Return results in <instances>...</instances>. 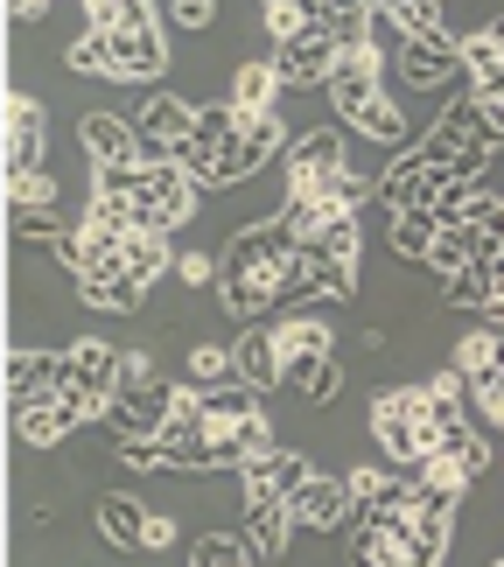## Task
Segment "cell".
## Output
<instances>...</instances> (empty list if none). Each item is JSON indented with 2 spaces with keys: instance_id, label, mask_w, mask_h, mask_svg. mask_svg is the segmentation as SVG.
Listing matches in <instances>:
<instances>
[{
  "instance_id": "6da1fadb",
  "label": "cell",
  "mask_w": 504,
  "mask_h": 567,
  "mask_svg": "<svg viewBox=\"0 0 504 567\" xmlns=\"http://www.w3.org/2000/svg\"><path fill=\"white\" fill-rule=\"evenodd\" d=\"M280 147H288V120L280 113H238L232 99H217V105H196V141L183 147V168L204 189H232L259 176Z\"/></svg>"
},
{
  "instance_id": "7a4b0ae2",
  "label": "cell",
  "mask_w": 504,
  "mask_h": 567,
  "mask_svg": "<svg viewBox=\"0 0 504 567\" xmlns=\"http://www.w3.org/2000/svg\"><path fill=\"white\" fill-rule=\"evenodd\" d=\"M295 274H301V238L280 217H259V225L232 231L225 274H217V301H225V316L259 322L274 301H295Z\"/></svg>"
},
{
  "instance_id": "3957f363",
  "label": "cell",
  "mask_w": 504,
  "mask_h": 567,
  "mask_svg": "<svg viewBox=\"0 0 504 567\" xmlns=\"http://www.w3.org/2000/svg\"><path fill=\"white\" fill-rule=\"evenodd\" d=\"M497 147H504V113H491V105L470 92V99L442 105V120L428 126L421 155L442 168V176H455V183H484L491 162H497Z\"/></svg>"
},
{
  "instance_id": "277c9868",
  "label": "cell",
  "mask_w": 504,
  "mask_h": 567,
  "mask_svg": "<svg viewBox=\"0 0 504 567\" xmlns=\"http://www.w3.org/2000/svg\"><path fill=\"white\" fill-rule=\"evenodd\" d=\"M330 105H337V120L350 126V134H364V141H379V147H400L407 141V113L385 99V63H379V50H343L337 56Z\"/></svg>"
},
{
  "instance_id": "5b68a950",
  "label": "cell",
  "mask_w": 504,
  "mask_h": 567,
  "mask_svg": "<svg viewBox=\"0 0 504 567\" xmlns=\"http://www.w3.org/2000/svg\"><path fill=\"white\" fill-rule=\"evenodd\" d=\"M288 196H330V204H350L358 210L364 196H379V183L350 168V147L337 126H316L288 147Z\"/></svg>"
},
{
  "instance_id": "8992f818",
  "label": "cell",
  "mask_w": 504,
  "mask_h": 567,
  "mask_svg": "<svg viewBox=\"0 0 504 567\" xmlns=\"http://www.w3.org/2000/svg\"><path fill=\"white\" fill-rule=\"evenodd\" d=\"M371 442L385 449L392 470H421L428 455H434L428 385H385V392H371Z\"/></svg>"
},
{
  "instance_id": "52a82bcc",
  "label": "cell",
  "mask_w": 504,
  "mask_h": 567,
  "mask_svg": "<svg viewBox=\"0 0 504 567\" xmlns=\"http://www.w3.org/2000/svg\"><path fill=\"white\" fill-rule=\"evenodd\" d=\"M196 183L183 162H141L134 168V196H126V210H134L141 231H183L196 217Z\"/></svg>"
},
{
  "instance_id": "ba28073f",
  "label": "cell",
  "mask_w": 504,
  "mask_h": 567,
  "mask_svg": "<svg viewBox=\"0 0 504 567\" xmlns=\"http://www.w3.org/2000/svg\"><path fill=\"white\" fill-rule=\"evenodd\" d=\"M134 134L147 147V162H183V147L196 141V105L175 92H147L134 113Z\"/></svg>"
},
{
  "instance_id": "9c48e42d",
  "label": "cell",
  "mask_w": 504,
  "mask_h": 567,
  "mask_svg": "<svg viewBox=\"0 0 504 567\" xmlns=\"http://www.w3.org/2000/svg\"><path fill=\"white\" fill-rule=\"evenodd\" d=\"M337 35H330V21H316V29H301L295 42H274V71L288 92H316V84H330L337 71Z\"/></svg>"
},
{
  "instance_id": "30bf717a",
  "label": "cell",
  "mask_w": 504,
  "mask_h": 567,
  "mask_svg": "<svg viewBox=\"0 0 504 567\" xmlns=\"http://www.w3.org/2000/svg\"><path fill=\"white\" fill-rule=\"evenodd\" d=\"M463 71V35H400V84L407 92H442Z\"/></svg>"
},
{
  "instance_id": "8fae6325",
  "label": "cell",
  "mask_w": 504,
  "mask_h": 567,
  "mask_svg": "<svg viewBox=\"0 0 504 567\" xmlns=\"http://www.w3.org/2000/svg\"><path fill=\"white\" fill-rule=\"evenodd\" d=\"M449 183H455V176H442V168H434L421 147H413V155H400V162L379 176V204H385L392 217H400V210H434Z\"/></svg>"
},
{
  "instance_id": "7c38bea8",
  "label": "cell",
  "mask_w": 504,
  "mask_h": 567,
  "mask_svg": "<svg viewBox=\"0 0 504 567\" xmlns=\"http://www.w3.org/2000/svg\"><path fill=\"white\" fill-rule=\"evenodd\" d=\"M358 567H442V560L413 539L407 512H392V518H364L358 526Z\"/></svg>"
},
{
  "instance_id": "4fadbf2b",
  "label": "cell",
  "mask_w": 504,
  "mask_h": 567,
  "mask_svg": "<svg viewBox=\"0 0 504 567\" xmlns=\"http://www.w3.org/2000/svg\"><path fill=\"white\" fill-rule=\"evenodd\" d=\"M274 343H280V364H288V385L295 392H301V379H309L322 358H337V330L322 316H280L274 322Z\"/></svg>"
},
{
  "instance_id": "5bb4252c",
  "label": "cell",
  "mask_w": 504,
  "mask_h": 567,
  "mask_svg": "<svg viewBox=\"0 0 504 567\" xmlns=\"http://www.w3.org/2000/svg\"><path fill=\"white\" fill-rule=\"evenodd\" d=\"M92 518H99L105 547H120V554H155V512H147L141 497H126V491H105Z\"/></svg>"
},
{
  "instance_id": "9a60e30c",
  "label": "cell",
  "mask_w": 504,
  "mask_h": 567,
  "mask_svg": "<svg viewBox=\"0 0 504 567\" xmlns=\"http://www.w3.org/2000/svg\"><path fill=\"white\" fill-rule=\"evenodd\" d=\"M168 71V35L162 21H141V29H120L113 35V78L120 84H155Z\"/></svg>"
},
{
  "instance_id": "2e32d148",
  "label": "cell",
  "mask_w": 504,
  "mask_h": 567,
  "mask_svg": "<svg viewBox=\"0 0 504 567\" xmlns=\"http://www.w3.org/2000/svg\"><path fill=\"white\" fill-rule=\"evenodd\" d=\"M78 141H84V155H92V168L147 162V147H141V134H134V120H120V113H84V120H78Z\"/></svg>"
},
{
  "instance_id": "e0dca14e",
  "label": "cell",
  "mask_w": 504,
  "mask_h": 567,
  "mask_svg": "<svg viewBox=\"0 0 504 567\" xmlns=\"http://www.w3.org/2000/svg\"><path fill=\"white\" fill-rule=\"evenodd\" d=\"M63 364H71V392H92V400H105V406H113L126 351H113L105 337H78L71 351H63Z\"/></svg>"
},
{
  "instance_id": "ac0fdd59",
  "label": "cell",
  "mask_w": 504,
  "mask_h": 567,
  "mask_svg": "<svg viewBox=\"0 0 504 567\" xmlns=\"http://www.w3.org/2000/svg\"><path fill=\"white\" fill-rule=\"evenodd\" d=\"M288 505H295V518H301L309 533H337V526H350V518H358V497H350L343 476H309V484H301Z\"/></svg>"
},
{
  "instance_id": "d6986e66",
  "label": "cell",
  "mask_w": 504,
  "mask_h": 567,
  "mask_svg": "<svg viewBox=\"0 0 504 567\" xmlns=\"http://www.w3.org/2000/svg\"><path fill=\"white\" fill-rule=\"evenodd\" d=\"M63 385H71L63 351H14L8 358V406H35V400H50Z\"/></svg>"
},
{
  "instance_id": "ffe728a7",
  "label": "cell",
  "mask_w": 504,
  "mask_h": 567,
  "mask_svg": "<svg viewBox=\"0 0 504 567\" xmlns=\"http://www.w3.org/2000/svg\"><path fill=\"white\" fill-rule=\"evenodd\" d=\"M78 295H84V309H105V316H134L141 301H147V280L126 267V259H113V267H92V274H78Z\"/></svg>"
},
{
  "instance_id": "44dd1931",
  "label": "cell",
  "mask_w": 504,
  "mask_h": 567,
  "mask_svg": "<svg viewBox=\"0 0 504 567\" xmlns=\"http://www.w3.org/2000/svg\"><path fill=\"white\" fill-rule=\"evenodd\" d=\"M407 526H413V539H421V547H428L434 560H449V539H455V497L413 476V497H407Z\"/></svg>"
},
{
  "instance_id": "7402d4cb",
  "label": "cell",
  "mask_w": 504,
  "mask_h": 567,
  "mask_svg": "<svg viewBox=\"0 0 504 567\" xmlns=\"http://www.w3.org/2000/svg\"><path fill=\"white\" fill-rule=\"evenodd\" d=\"M309 476L316 470H309L301 449H267V455H253V463L238 470V484H246V497H295Z\"/></svg>"
},
{
  "instance_id": "603a6c76",
  "label": "cell",
  "mask_w": 504,
  "mask_h": 567,
  "mask_svg": "<svg viewBox=\"0 0 504 567\" xmlns=\"http://www.w3.org/2000/svg\"><path fill=\"white\" fill-rule=\"evenodd\" d=\"M71 427H84V406L71 400V392H50V400H35V406H14V434L29 449H56Z\"/></svg>"
},
{
  "instance_id": "cb8c5ba5",
  "label": "cell",
  "mask_w": 504,
  "mask_h": 567,
  "mask_svg": "<svg viewBox=\"0 0 504 567\" xmlns=\"http://www.w3.org/2000/svg\"><path fill=\"white\" fill-rule=\"evenodd\" d=\"M295 526H301V518H295L288 497H246V547L259 560H280V554H288Z\"/></svg>"
},
{
  "instance_id": "d4e9b609",
  "label": "cell",
  "mask_w": 504,
  "mask_h": 567,
  "mask_svg": "<svg viewBox=\"0 0 504 567\" xmlns=\"http://www.w3.org/2000/svg\"><path fill=\"white\" fill-rule=\"evenodd\" d=\"M42 162V105L29 92H8V176H29Z\"/></svg>"
},
{
  "instance_id": "484cf974",
  "label": "cell",
  "mask_w": 504,
  "mask_h": 567,
  "mask_svg": "<svg viewBox=\"0 0 504 567\" xmlns=\"http://www.w3.org/2000/svg\"><path fill=\"white\" fill-rule=\"evenodd\" d=\"M232 358H238V379H246L253 392H274V385H288V364H280V343L274 330H246L232 343Z\"/></svg>"
},
{
  "instance_id": "4316f807",
  "label": "cell",
  "mask_w": 504,
  "mask_h": 567,
  "mask_svg": "<svg viewBox=\"0 0 504 567\" xmlns=\"http://www.w3.org/2000/svg\"><path fill=\"white\" fill-rule=\"evenodd\" d=\"M350 301L358 295V267H343V259H316L301 252V274H295V301Z\"/></svg>"
},
{
  "instance_id": "83f0119b",
  "label": "cell",
  "mask_w": 504,
  "mask_h": 567,
  "mask_svg": "<svg viewBox=\"0 0 504 567\" xmlns=\"http://www.w3.org/2000/svg\"><path fill=\"white\" fill-rule=\"evenodd\" d=\"M280 92H288V84H280V71H274V63L267 56H253V63H238V71H232V105H238V113H274V99Z\"/></svg>"
},
{
  "instance_id": "f1b7e54d",
  "label": "cell",
  "mask_w": 504,
  "mask_h": 567,
  "mask_svg": "<svg viewBox=\"0 0 504 567\" xmlns=\"http://www.w3.org/2000/svg\"><path fill=\"white\" fill-rule=\"evenodd\" d=\"M301 252H316V259H343V267H358V252H364V225H358V210H337L330 225H322Z\"/></svg>"
},
{
  "instance_id": "f546056e",
  "label": "cell",
  "mask_w": 504,
  "mask_h": 567,
  "mask_svg": "<svg viewBox=\"0 0 504 567\" xmlns=\"http://www.w3.org/2000/svg\"><path fill=\"white\" fill-rule=\"evenodd\" d=\"M455 372H463L470 385L504 372V330H491V322H484V330H470L463 343H455Z\"/></svg>"
},
{
  "instance_id": "4dcf8cb0",
  "label": "cell",
  "mask_w": 504,
  "mask_h": 567,
  "mask_svg": "<svg viewBox=\"0 0 504 567\" xmlns=\"http://www.w3.org/2000/svg\"><path fill=\"white\" fill-rule=\"evenodd\" d=\"M434 238H442V217H434V210H400V217H392V252H400V259H421V267H428Z\"/></svg>"
},
{
  "instance_id": "1f68e13d",
  "label": "cell",
  "mask_w": 504,
  "mask_h": 567,
  "mask_svg": "<svg viewBox=\"0 0 504 567\" xmlns=\"http://www.w3.org/2000/svg\"><path fill=\"white\" fill-rule=\"evenodd\" d=\"M175 259H183V252L168 246V231H134V238H126V267H134L147 288H155L162 274H175Z\"/></svg>"
},
{
  "instance_id": "d6a6232c",
  "label": "cell",
  "mask_w": 504,
  "mask_h": 567,
  "mask_svg": "<svg viewBox=\"0 0 504 567\" xmlns=\"http://www.w3.org/2000/svg\"><path fill=\"white\" fill-rule=\"evenodd\" d=\"M491 295H497L491 259H476V267H463V274H449V280H442V301H449V309H476V316H484V309H491Z\"/></svg>"
},
{
  "instance_id": "836d02e7",
  "label": "cell",
  "mask_w": 504,
  "mask_h": 567,
  "mask_svg": "<svg viewBox=\"0 0 504 567\" xmlns=\"http://www.w3.org/2000/svg\"><path fill=\"white\" fill-rule=\"evenodd\" d=\"M259 21H267L274 42H295L301 29H316V21H322V0H259Z\"/></svg>"
},
{
  "instance_id": "e575fe53",
  "label": "cell",
  "mask_w": 504,
  "mask_h": 567,
  "mask_svg": "<svg viewBox=\"0 0 504 567\" xmlns=\"http://www.w3.org/2000/svg\"><path fill=\"white\" fill-rule=\"evenodd\" d=\"M476 238L463 231V225H442V238H434V252H428V274L434 280H449V274H463V267H476Z\"/></svg>"
},
{
  "instance_id": "d590c367",
  "label": "cell",
  "mask_w": 504,
  "mask_h": 567,
  "mask_svg": "<svg viewBox=\"0 0 504 567\" xmlns=\"http://www.w3.org/2000/svg\"><path fill=\"white\" fill-rule=\"evenodd\" d=\"M259 554L246 547V533H204L189 547V567H253Z\"/></svg>"
},
{
  "instance_id": "8d00e7d4",
  "label": "cell",
  "mask_w": 504,
  "mask_h": 567,
  "mask_svg": "<svg viewBox=\"0 0 504 567\" xmlns=\"http://www.w3.org/2000/svg\"><path fill=\"white\" fill-rule=\"evenodd\" d=\"M392 35H442V0H385Z\"/></svg>"
},
{
  "instance_id": "74e56055",
  "label": "cell",
  "mask_w": 504,
  "mask_h": 567,
  "mask_svg": "<svg viewBox=\"0 0 504 567\" xmlns=\"http://www.w3.org/2000/svg\"><path fill=\"white\" fill-rule=\"evenodd\" d=\"M189 385H238L232 343H189Z\"/></svg>"
},
{
  "instance_id": "f35d334b",
  "label": "cell",
  "mask_w": 504,
  "mask_h": 567,
  "mask_svg": "<svg viewBox=\"0 0 504 567\" xmlns=\"http://www.w3.org/2000/svg\"><path fill=\"white\" fill-rule=\"evenodd\" d=\"M63 63H71L78 78H113V35H105V29H84L71 50H63Z\"/></svg>"
},
{
  "instance_id": "ab89813d",
  "label": "cell",
  "mask_w": 504,
  "mask_h": 567,
  "mask_svg": "<svg viewBox=\"0 0 504 567\" xmlns=\"http://www.w3.org/2000/svg\"><path fill=\"white\" fill-rule=\"evenodd\" d=\"M84 14H92V29L120 35V29H141V21H155V0H84Z\"/></svg>"
},
{
  "instance_id": "60d3db41",
  "label": "cell",
  "mask_w": 504,
  "mask_h": 567,
  "mask_svg": "<svg viewBox=\"0 0 504 567\" xmlns=\"http://www.w3.org/2000/svg\"><path fill=\"white\" fill-rule=\"evenodd\" d=\"M8 210H56V176H50V168L8 176Z\"/></svg>"
},
{
  "instance_id": "b9f144b4",
  "label": "cell",
  "mask_w": 504,
  "mask_h": 567,
  "mask_svg": "<svg viewBox=\"0 0 504 567\" xmlns=\"http://www.w3.org/2000/svg\"><path fill=\"white\" fill-rule=\"evenodd\" d=\"M470 413H476V427L504 434V372H491V379L470 385Z\"/></svg>"
},
{
  "instance_id": "7bdbcfd3",
  "label": "cell",
  "mask_w": 504,
  "mask_h": 567,
  "mask_svg": "<svg viewBox=\"0 0 504 567\" xmlns=\"http://www.w3.org/2000/svg\"><path fill=\"white\" fill-rule=\"evenodd\" d=\"M413 476H421V484H434V491H449V497H463V491L476 484V476H470L463 463H455V455H428V463L413 470Z\"/></svg>"
},
{
  "instance_id": "ee69618b",
  "label": "cell",
  "mask_w": 504,
  "mask_h": 567,
  "mask_svg": "<svg viewBox=\"0 0 504 567\" xmlns=\"http://www.w3.org/2000/svg\"><path fill=\"white\" fill-rule=\"evenodd\" d=\"M337 392H343V364H337V358H322L316 372L301 379V400H309V406H330Z\"/></svg>"
},
{
  "instance_id": "f6af8a7d",
  "label": "cell",
  "mask_w": 504,
  "mask_h": 567,
  "mask_svg": "<svg viewBox=\"0 0 504 567\" xmlns=\"http://www.w3.org/2000/svg\"><path fill=\"white\" fill-rule=\"evenodd\" d=\"M217 274H225V259H210V252H183V259H175V280H183V288H210Z\"/></svg>"
},
{
  "instance_id": "bcb514c9",
  "label": "cell",
  "mask_w": 504,
  "mask_h": 567,
  "mask_svg": "<svg viewBox=\"0 0 504 567\" xmlns=\"http://www.w3.org/2000/svg\"><path fill=\"white\" fill-rule=\"evenodd\" d=\"M168 14H175V29H210L217 0H168Z\"/></svg>"
},
{
  "instance_id": "7dc6e473",
  "label": "cell",
  "mask_w": 504,
  "mask_h": 567,
  "mask_svg": "<svg viewBox=\"0 0 504 567\" xmlns=\"http://www.w3.org/2000/svg\"><path fill=\"white\" fill-rule=\"evenodd\" d=\"M120 463L126 470H168L162 463V442H120Z\"/></svg>"
},
{
  "instance_id": "c3c4849f",
  "label": "cell",
  "mask_w": 504,
  "mask_h": 567,
  "mask_svg": "<svg viewBox=\"0 0 504 567\" xmlns=\"http://www.w3.org/2000/svg\"><path fill=\"white\" fill-rule=\"evenodd\" d=\"M50 8H56V0H8L14 21H35V14H50Z\"/></svg>"
},
{
  "instance_id": "681fc988",
  "label": "cell",
  "mask_w": 504,
  "mask_h": 567,
  "mask_svg": "<svg viewBox=\"0 0 504 567\" xmlns=\"http://www.w3.org/2000/svg\"><path fill=\"white\" fill-rule=\"evenodd\" d=\"M491 567H504V554H491Z\"/></svg>"
}]
</instances>
